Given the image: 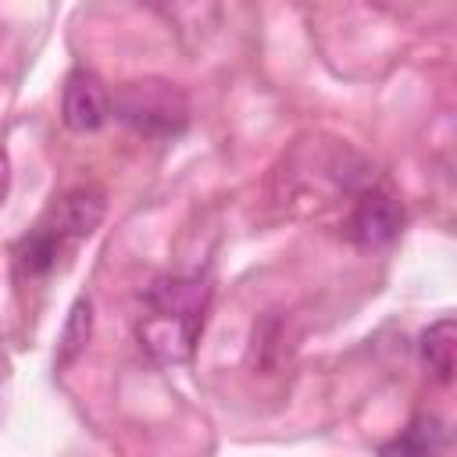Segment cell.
I'll use <instances>...</instances> for the list:
<instances>
[{
    "label": "cell",
    "instance_id": "obj_1",
    "mask_svg": "<svg viewBox=\"0 0 457 457\" xmlns=\"http://www.w3.org/2000/svg\"><path fill=\"white\" fill-rule=\"evenodd\" d=\"M211 303L207 275H171L146 289V314L139 318V346L157 364H182L193 357Z\"/></svg>",
    "mask_w": 457,
    "mask_h": 457
},
{
    "label": "cell",
    "instance_id": "obj_2",
    "mask_svg": "<svg viewBox=\"0 0 457 457\" xmlns=\"http://www.w3.org/2000/svg\"><path fill=\"white\" fill-rule=\"evenodd\" d=\"M111 114L146 139H175L189 125V104L175 82L139 79L111 96Z\"/></svg>",
    "mask_w": 457,
    "mask_h": 457
},
{
    "label": "cell",
    "instance_id": "obj_3",
    "mask_svg": "<svg viewBox=\"0 0 457 457\" xmlns=\"http://www.w3.org/2000/svg\"><path fill=\"white\" fill-rule=\"evenodd\" d=\"M111 118V93L89 68H71L61 89V121L71 132H96Z\"/></svg>",
    "mask_w": 457,
    "mask_h": 457
},
{
    "label": "cell",
    "instance_id": "obj_4",
    "mask_svg": "<svg viewBox=\"0 0 457 457\" xmlns=\"http://www.w3.org/2000/svg\"><path fill=\"white\" fill-rule=\"evenodd\" d=\"M403 228V207L393 193L386 189H364L350 211V221H346V232L353 243L361 246H386L400 236Z\"/></svg>",
    "mask_w": 457,
    "mask_h": 457
},
{
    "label": "cell",
    "instance_id": "obj_5",
    "mask_svg": "<svg viewBox=\"0 0 457 457\" xmlns=\"http://www.w3.org/2000/svg\"><path fill=\"white\" fill-rule=\"evenodd\" d=\"M104 211H107V193L93 182L86 186H75L68 189L54 207H50V218L43 221L61 243H75V239H86L96 232V225L104 221Z\"/></svg>",
    "mask_w": 457,
    "mask_h": 457
},
{
    "label": "cell",
    "instance_id": "obj_6",
    "mask_svg": "<svg viewBox=\"0 0 457 457\" xmlns=\"http://www.w3.org/2000/svg\"><path fill=\"white\" fill-rule=\"evenodd\" d=\"M446 450V425L436 414L414 418L400 436L378 446V457H439Z\"/></svg>",
    "mask_w": 457,
    "mask_h": 457
},
{
    "label": "cell",
    "instance_id": "obj_7",
    "mask_svg": "<svg viewBox=\"0 0 457 457\" xmlns=\"http://www.w3.org/2000/svg\"><path fill=\"white\" fill-rule=\"evenodd\" d=\"M93 339V300L89 296H75V303L68 307V318L61 325V336H57V353H54V368L64 371L71 368L86 346Z\"/></svg>",
    "mask_w": 457,
    "mask_h": 457
},
{
    "label": "cell",
    "instance_id": "obj_8",
    "mask_svg": "<svg viewBox=\"0 0 457 457\" xmlns=\"http://www.w3.org/2000/svg\"><path fill=\"white\" fill-rule=\"evenodd\" d=\"M418 350H421V361L428 364V371L446 386L453 378V361H457V321L453 318L432 321L421 332Z\"/></svg>",
    "mask_w": 457,
    "mask_h": 457
},
{
    "label": "cell",
    "instance_id": "obj_9",
    "mask_svg": "<svg viewBox=\"0 0 457 457\" xmlns=\"http://www.w3.org/2000/svg\"><path fill=\"white\" fill-rule=\"evenodd\" d=\"M61 246H64V243H61L46 225H36L29 236H21V243H18V261H21V268H25L29 275H43V271H50V268L57 264Z\"/></svg>",
    "mask_w": 457,
    "mask_h": 457
},
{
    "label": "cell",
    "instance_id": "obj_10",
    "mask_svg": "<svg viewBox=\"0 0 457 457\" xmlns=\"http://www.w3.org/2000/svg\"><path fill=\"white\" fill-rule=\"evenodd\" d=\"M7 193H11V157H7V150H0V207H4Z\"/></svg>",
    "mask_w": 457,
    "mask_h": 457
}]
</instances>
